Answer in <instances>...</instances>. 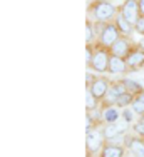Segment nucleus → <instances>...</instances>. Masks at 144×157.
Instances as JSON below:
<instances>
[{"label":"nucleus","mask_w":144,"mask_h":157,"mask_svg":"<svg viewBox=\"0 0 144 157\" xmlns=\"http://www.w3.org/2000/svg\"><path fill=\"white\" fill-rule=\"evenodd\" d=\"M139 12H141V10H139V3L136 2V0H126L124 5H122V10H121V15L126 18L129 24L136 25L138 20L141 18L139 17Z\"/></svg>","instance_id":"f257e3e1"},{"label":"nucleus","mask_w":144,"mask_h":157,"mask_svg":"<svg viewBox=\"0 0 144 157\" xmlns=\"http://www.w3.org/2000/svg\"><path fill=\"white\" fill-rule=\"evenodd\" d=\"M92 13H94V17L97 18L99 22L102 20H109L111 17H114V13H116V7L112 5V3H109V2H97L96 5L92 7Z\"/></svg>","instance_id":"f03ea898"},{"label":"nucleus","mask_w":144,"mask_h":157,"mask_svg":"<svg viewBox=\"0 0 144 157\" xmlns=\"http://www.w3.org/2000/svg\"><path fill=\"white\" fill-rule=\"evenodd\" d=\"M119 40V30L116 25H106L101 32V44L106 47H112Z\"/></svg>","instance_id":"7ed1b4c3"},{"label":"nucleus","mask_w":144,"mask_h":157,"mask_svg":"<svg viewBox=\"0 0 144 157\" xmlns=\"http://www.w3.org/2000/svg\"><path fill=\"white\" fill-rule=\"evenodd\" d=\"M90 67L97 72H106L109 67V57L104 50H97L92 57V62H90Z\"/></svg>","instance_id":"20e7f679"},{"label":"nucleus","mask_w":144,"mask_h":157,"mask_svg":"<svg viewBox=\"0 0 144 157\" xmlns=\"http://www.w3.org/2000/svg\"><path fill=\"white\" fill-rule=\"evenodd\" d=\"M102 134L99 130H89L86 136V145H87V151L89 152H96L101 149V144H102Z\"/></svg>","instance_id":"39448f33"},{"label":"nucleus","mask_w":144,"mask_h":157,"mask_svg":"<svg viewBox=\"0 0 144 157\" xmlns=\"http://www.w3.org/2000/svg\"><path fill=\"white\" fill-rule=\"evenodd\" d=\"M90 92H92L94 95L97 97V99H102V97L107 95L109 92V85L107 82L104 80V78H96V80H92V84H90Z\"/></svg>","instance_id":"423d86ee"},{"label":"nucleus","mask_w":144,"mask_h":157,"mask_svg":"<svg viewBox=\"0 0 144 157\" xmlns=\"http://www.w3.org/2000/svg\"><path fill=\"white\" fill-rule=\"evenodd\" d=\"M112 54L116 55V57H127L129 55V44H127L126 39H119L117 42L112 45Z\"/></svg>","instance_id":"0eeeda50"},{"label":"nucleus","mask_w":144,"mask_h":157,"mask_svg":"<svg viewBox=\"0 0 144 157\" xmlns=\"http://www.w3.org/2000/svg\"><path fill=\"white\" fill-rule=\"evenodd\" d=\"M126 63L129 67H141L144 63V50H131Z\"/></svg>","instance_id":"6e6552de"},{"label":"nucleus","mask_w":144,"mask_h":157,"mask_svg":"<svg viewBox=\"0 0 144 157\" xmlns=\"http://www.w3.org/2000/svg\"><path fill=\"white\" fill-rule=\"evenodd\" d=\"M107 70L111 74H121L126 70V62L122 60L121 57H116V55H112L111 59H109V67Z\"/></svg>","instance_id":"1a4fd4ad"},{"label":"nucleus","mask_w":144,"mask_h":157,"mask_svg":"<svg viewBox=\"0 0 144 157\" xmlns=\"http://www.w3.org/2000/svg\"><path fill=\"white\" fill-rule=\"evenodd\" d=\"M129 149L134 157H144V142L139 139H129Z\"/></svg>","instance_id":"9d476101"},{"label":"nucleus","mask_w":144,"mask_h":157,"mask_svg":"<svg viewBox=\"0 0 144 157\" xmlns=\"http://www.w3.org/2000/svg\"><path fill=\"white\" fill-rule=\"evenodd\" d=\"M124 92H127V90H126V87H124V84H122V82H119V84H114L111 89H109L107 97H109L111 100H114V102H116V100H117V97H119V95H122Z\"/></svg>","instance_id":"9b49d317"},{"label":"nucleus","mask_w":144,"mask_h":157,"mask_svg":"<svg viewBox=\"0 0 144 157\" xmlns=\"http://www.w3.org/2000/svg\"><path fill=\"white\" fill-rule=\"evenodd\" d=\"M122 149L119 145H106L102 149V157H124Z\"/></svg>","instance_id":"f8f14e48"},{"label":"nucleus","mask_w":144,"mask_h":157,"mask_svg":"<svg viewBox=\"0 0 144 157\" xmlns=\"http://www.w3.org/2000/svg\"><path fill=\"white\" fill-rule=\"evenodd\" d=\"M102 119H104L106 122H109V124H116L117 119H119V114H117V110L114 107H106V109L102 110Z\"/></svg>","instance_id":"ddd939ff"},{"label":"nucleus","mask_w":144,"mask_h":157,"mask_svg":"<svg viewBox=\"0 0 144 157\" xmlns=\"http://www.w3.org/2000/svg\"><path fill=\"white\" fill-rule=\"evenodd\" d=\"M119 134H122V127H119V125H116V124L107 125L104 130H102V136H104L106 139H112V137H117Z\"/></svg>","instance_id":"4468645a"},{"label":"nucleus","mask_w":144,"mask_h":157,"mask_svg":"<svg viewBox=\"0 0 144 157\" xmlns=\"http://www.w3.org/2000/svg\"><path fill=\"white\" fill-rule=\"evenodd\" d=\"M122 84H124V87H126V90H127V92H131V94H139V95L142 94V87L138 84V82L129 80V78H124Z\"/></svg>","instance_id":"2eb2a0df"},{"label":"nucleus","mask_w":144,"mask_h":157,"mask_svg":"<svg viewBox=\"0 0 144 157\" xmlns=\"http://www.w3.org/2000/svg\"><path fill=\"white\" fill-rule=\"evenodd\" d=\"M134 102V97H132L131 92H124L122 95H119L117 97V100H116V104L119 107H126V105H129V104Z\"/></svg>","instance_id":"dca6fc26"},{"label":"nucleus","mask_w":144,"mask_h":157,"mask_svg":"<svg viewBox=\"0 0 144 157\" xmlns=\"http://www.w3.org/2000/svg\"><path fill=\"white\" fill-rule=\"evenodd\" d=\"M86 107L87 110H94L97 107V97L90 90H86Z\"/></svg>","instance_id":"f3484780"},{"label":"nucleus","mask_w":144,"mask_h":157,"mask_svg":"<svg viewBox=\"0 0 144 157\" xmlns=\"http://www.w3.org/2000/svg\"><path fill=\"white\" fill-rule=\"evenodd\" d=\"M132 110H134L136 114H144V94L138 95L134 99V102H132Z\"/></svg>","instance_id":"a211bd4d"},{"label":"nucleus","mask_w":144,"mask_h":157,"mask_svg":"<svg viewBox=\"0 0 144 157\" xmlns=\"http://www.w3.org/2000/svg\"><path fill=\"white\" fill-rule=\"evenodd\" d=\"M117 27H119L124 33H129V32H131V29H132V24H129V22H127L126 18L121 15L119 18H117Z\"/></svg>","instance_id":"6ab92c4d"},{"label":"nucleus","mask_w":144,"mask_h":157,"mask_svg":"<svg viewBox=\"0 0 144 157\" xmlns=\"http://www.w3.org/2000/svg\"><path fill=\"white\" fill-rule=\"evenodd\" d=\"M122 117H124V121H126V122H132V119H134V110L126 109L122 112Z\"/></svg>","instance_id":"aec40b11"},{"label":"nucleus","mask_w":144,"mask_h":157,"mask_svg":"<svg viewBox=\"0 0 144 157\" xmlns=\"http://www.w3.org/2000/svg\"><path fill=\"white\" fill-rule=\"evenodd\" d=\"M92 37H94L92 25H90V24H87V25H86V40H87V42H90V40H92Z\"/></svg>","instance_id":"412c9836"},{"label":"nucleus","mask_w":144,"mask_h":157,"mask_svg":"<svg viewBox=\"0 0 144 157\" xmlns=\"http://www.w3.org/2000/svg\"><path fill=\"white\" fill-rule=\"evenodd\" d=\"M134 27H136V30H138L139 33H144V15H141V18L138 20V24H136Z\"/></svg>","instance_id":"4be33fe9"},{"label":"nucleus","mask_w":144,"mask_h":157,"mask_svg":"<svg viewBox=\"0 0 144 157\" xmlns=\"http://www.w3.org/2000/svg\"><path fill=\"white\" fill-rule=\"evenodd\" d=\"M136 132L139 134V136H142L144 137V119H141V122H138V124H136Z\"/></svg>","instance_id":"5701e85b"},{"label":"nucleus","mask_w":144,"mask_h":157,"mask_svg":"<svg viewBox=\"0 0 144 157\" xmlns=\"http://www.w3.org/2000/svg\"><path fill=\"white\" fill-rule=\"evenodd\" d=\"M92 57H94V55H92V50H90V48H87V50H86V60L87 62H92Z\"/></svg>","instance_id":"b1692460"},{"label":"nucleus","mask_w":144,"mask_h":157,"mask_svg":"<svg viewBox=\"0 0 144 157\" xmlns=\"http://www.w3.org/2000/svg\"><path fill=\"white\" fill-rule=\"evenodd\" d=\"M139 10H141V15H144V0H139Z\"/></svg>","instance_id":"393cba45"},{"label":"nucleus","mask_w":144,"mask_h":157,"mask_svg":"<svg viewBox=\"0 0 144 157\" xmlns=\"http://www.w3.org/2000/svg\"><path fill=\"white\" fill-rule=\"evenodd\" d=\"M141 48H142V50H144V39L141 40Z\"/></svg>","instance_id":"a878e982"}]
</instances>
